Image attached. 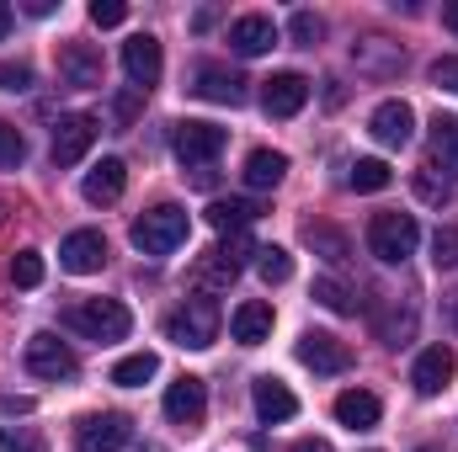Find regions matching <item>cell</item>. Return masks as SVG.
<instances>
[{"label": "cell", "instance_id": "obj_20", "mask_svg": "<svg viewBox=\"0 0 458 452\" xmlns=\"http://www.w3.org/2000/svg\"><path fill=\"white\" fill-rule=\"evenodd\" d=\"M123 187H128V165H123V160H102V165H91V171H86V181H81L86 203H97V208L117 203V197H123Z\"/></svg>", "mask_w": 458, "mask_h": 452}, {"label": "cell", "instance_id": "obj_33", "mask_svg": "<svg viewBox=\"0 0 458 452\" xmlns=\"http://www.w3.org/2000/svg\"><path fill=\"white\" fill-rule=\"evenodd\" d=\"M432 261H437V272H454L458 266V229L454 224H443L432 234Z\"/></svg>", "mask_w": 458, "mask_h": 452}, {"label": "cell", "instance_id": "obj_1", "mask_svg": "<svg viewBox=\"0 0 458 452\" xmlns=\"http://www.w3.org/2000/svg\"><path fill=\"white\" fill-rule=\"evenodd\" d=\"M187 208H176V203H160V208H149V213H139L133 229H128V239H133V250L139 255H171L182 239H187Z\"/></svg>", "mask_w": 458, "mask_h": 452}, {"label": "cell", "instance_id": "obj_36", "mask_svg": "<svg viewBox=\"0 0 458 452\" xmlns=\"http://www.w3.org/2000/svg\"><path fill=\"white\" fill-rule=\"evenodd\" d=\"M288 32H293V43H304V48H315V43H320V16H315V11H293V21H288Z\"/></svg>", "mask_w": 458, "mask_h": 452}, {"label": "cell", "instance_id": "obj_32", "mask_svg": "<svg viewBox=\"0 0 458 452\" xmlns=\"http://www.w3.org/2000/svg\"><path fill=\"white\" fill-rule=\"evenodd\" d=\"M21 160H27V138H21V128L0 122V171H16Z\"/></svg>", "mask_w": 458, "mask_h": 452}, {"label": "cell", "instance_id": "obj_6", "mask_svg": "<svg viewBox=\"0 0 458 452\" xmlns=\"http://www.w3.org/2000/svg\"><path fill=\"white\" fill-rule=\"evenodd\" d=\"M225 128L219 122H176V138H171V149H176V160L192 171V165H214L219 160V149H225Z\"/></svg>", "mask_w": 458, "mask_h": 452}, {"label": "cell", "instance_id": "obj_40", "mask_svg": "<svg viewBox=\"0 0 458 452\" xmlns=\"http://www.w3.org/2000/svg\"><path fill=\"white\" fill-rule=\"evenodd\" d=\"M123 16H128L123 0H91V21H97V27H117Z\"/></svg>", "mask_w": 458, "mask_h": 452}, {"label": "cell", "instance_id": "obj_22", "mask_svg": "<svg viewBox=\"0 0 458 452\" xmlns=\"http://www.w3.org/2000/svg\"><path fill=\"white\" fill-rule=\"evenodd\" d=\"M240 176H245V187H250V192H272V187L288 176V155H277V149H250Z\"/></svg>", "mask_w": 458, "mask_h": 452}, {"label": "cell", "instance_id": "obj_18", "mask_svg": "<svg viewBox=\"0 0 458 452\" xmlns=\"http://www.w3.org/2000/svg\"><path fill=\"white\" fill-rule=\"evenodd\" d=\"M250 399H256V415L261 421H293L299 415V399L283 378H256L250 383Z\"/></svg>", "mask_w": 458, "mask_h": 452}, {"label": "cell", "instance_id": "obj_12", "mask_svg": "<svg viewBox=\"0 0 458 452\" xmlns=\"http://www.w3.org/2000/svg\"><path fill=\"white\" fill-rule=\"evenodd\" d=\"M123 70H128V80H133L139 91H149V86H160V70H165V54H160V38H149V32H139V38H128V43H123Z\"/></svg>", "mask_w": 458, "mask_h": 452}, {"label": "cell", "instance_id": "obj_24", "mask_svg": "<svg viewBox=\"0 0 458 452\" xmlns=\"http://www.w3.org/2000/svg\"><path fill=\"white\" fill-rule=\"evenodd\" d=\"M261 219V208L256 203H240V197H219L214 208H208V224L219 229V234H240L245 224H256Z\"/></svg>", "mask_w": 458, "mask_h": 452}, {"label": "cell", "instance_id": "obj_38", "mask_svg": "<svg viewBox=\"0 0 458 452\" xmlns=\"http://www.w3.org/2000/svg\"><path fill=\"white\" fill-rule=\"evenodd\" d=\"M0 452H43V437L38 431H5L0 426Z\"/></svg>", "mask_w": 458, "mask_h": 452}, {"label": "cell", "instance_id": "obj_10", "mask_svg": "<svg viewBox=\"0 0 458 452\" xmlns=\"http://www.w3.org/2000/svg\"><path fill=\"white\" fill-rule=\"evenodd\" d=\"M165 415L176 421V426H203V415H208V383L203 378H192V372H182L171 389H165Z\"/></svg>", "mask_w": 458, "mask_h": 452}, {"label": "cell", "instance_id": "obj_27", "mask_svg": "<svg viewBox=\"0 0 458 452\" xmlns=\"http://www.w3.org/2000/svg\"><path fill=\"white\" fill-rule=\"evenodd\" d=\"M256 272H261V282H288L293 277V255L283 245H261L256 250Z\"/></svg>", "mask_w": 458, "mask_h": 452}, {"label": "cell", "instance_id": "obj_25", "mask_svg": "<svg viewBox=\"0 0 458 452\" xmlns=\"http://www.w3.org/2000/svg\"><path fill=\"white\" fill-rule=\"evenodd\" d=\"M155 372H160V356H155V351H133V356H123L113 367V383L117 389H139V383H149Z\"/></svg>", "mask_w": 458, "mask_h": 452}, {"label": "cell", "instance_id": "obj_4", "mask_svg": "<svg viewBox=\"0 0 458 452\" xmlns=\"http://www.w3.org/2000/svg\"><path fill=\"white\" fill-rule=\"evenodd\" d=\"M416 245H421V229L411 213H378L373 224H368V250L384 261V266H400L405 255H416Z\"/></svg>", "mask_w": 458, "mask_h": 452}, {"label": "cell", "instance_id": "obj_42", "mask_svg": "<svg viewBox=\"0 0 458 452\" xmlns=\"http://www.w3.org/2000/svg\"><path fill=\"white\" fill-rule=\"evenodd\" d=\"M0 410H5V415H11V410H16V415H27V410H32V399H27V394H0Z\"/></svg>", "mask_w": 458, "mask_h": 452}, {"label": "cell", "instance_id": "obj_43", "mask_svg": "<svg viewBox=\"0 0 458 452\" xmlns=\"http://www.w3.org/2000/svg\"><path fill=\"white\" fill-rule=\"evenodd\" d=\"M288 452H331V442H315V437H304V442H293Z\"/></svg>", "mask_w": 458, "mask_h": 452}, {"label": "cell", "instance_id": "obj_14", "mask_svg": "<svg viewBox=\"0 0 458 452\" xmlns=\"http://www.w3.org/2000/svg\"><path fill=\"white\" fill-rule=\"evenodd\" d=\"M368 133L384 144V149H400V144H411V133H416V113H411V102H378L373 117H368Z\"/></svg>", "mask_w": 458, "mask_h": 452}, {"label": "cell", "instance_id": "obj_46", "mask_svg": "<svg viewBox=\"0 0 458 452\" xmlns=\"http://www.w3.org/2000/svg\"><path fill=\"white\" fill-rule=\"evenodd\" d=\"M421 452H432V448H421Z\"/></svg>", "mask_w": 458, "mask_h": 452}, {"label": "cell", "instance_id": "obj_17", "mask_svg": "<svg viewBox=\"0 0 458 452\" xmlns=\"http://www.w3.org/2000/svg\"><path fill=\"white\" fill-rule=\"evenodd\" d=\"M59 80L86 91V86H102V54L91 43H64L59 48Z\"/></svg>", "mask_w": 458, "mask_h": 452}, {"label": "cell", "instance_id": "obj_3", "mask_svg": "<svg viewBox=\"0 0 458 452\" xmlns=\"http://www.w3.org/2000/svg\"><path fill=\"white\" fill-rule=\"evenodd\" d=\"M64 320H70V331H81L86 340H102V346H107V340H123L133 331V314H128L117 298H86V304H75Z\"/></svg>", "mask_w": 458, "mask_h": 452}, {"label": "cell", "instance_id": "obj_21", "mask_svg": "<svg viewBox=\"0 0 458 452\" xmlns=\"http://www.w3.org/2000/svg\"><path fill=\"white\" fill-rule=\"evenodd\" d=\"M378 415H384V405H378V394H368V389H346L342 399H336V421H342L346 431H373Z\"/></svg>", "mask_w": 458, "mask_h": 452}, {"label": "cell", "instance_id": "obj_9", "mask_svg": "<svg viewBox=\"0 0 458 452\" xmlns=\"http://www.w3.org/2000/svg\"><path fill=\"white\" fill-rule=\"evenodd\" d=\"M299 362L310 367V372H320V378H336L352 367V346L336 340L331 331H304L299 336Z\"/></svg>", "mask_w": 458, "mask_h": 452}, {"label": "cell", "instance_id": "obj_16", "mask_svg": "<svg viewBox=\"0 0 458 452\" xmlns=\"http://www.w3.org/2000/svg\"><path fill=\"white\" fill-rule=\"evenodd\" d=\"M229 48H234L240 59H261L267 48H277V21H272V16H261V11L240 16V21L229 27Z\"/></svg>", "mask_w": 458, "mask_h": 452}, {"label": "cell", "instance_id": "obj_13", "mask_svg": "<svg viewBox=\"0 0 458 452\" xmlns=\"http://www.w3.org/2000/svg\"><path fill=\"white\" fill-rule=\"evenodd\" d=\"M102 261H107V239H102L97 229H75V234H64V245H59V266H64V272L91 277V272H102Z\"/></svg>", "mask_w": 458, "mask_h": 452}, {"label": "cell", "instance_id": "obj_45", "mask_svg": "<svg viewBox=\"0 0 458 452\" xmlns=\"http://www.w3.org/2000/svg\"><path fill=\"white\" fill-rule=\"evenodd\" d=\"M5 32H11V11L0 5V38H5Z\"/></svg>", "mask_w": 458, "mask_h": 452}, {"label": "cell", "instance_id": "obj_23", "mask_svg": "<svg viewBox=\"0 0 458 452\" xmlns=\"http://www.w3.org/2000/svg\"><path fill=\"white\" fill-rule=\"evenodd\" d=\"M198 96L225 102V107H240L250 91H245V80H240V75H229V70H219V64H203V70H198Z\"/></svg>", "mask_w": 458, "mask_h": 452}, {"label": "cell", "instance_id": "obj_35", "mask_svg": "<svg viewBox=\"0 0 458 452\" xmlns=\"http://www.w3.org/2000/svg\"><path fill=\"white\" fill-rule=\"evenodd\" d=\"M234 277H240V272L229 266V261H225V255H219V250H208V261L198 266V282H214V288H229Z\"/></svg>", "mask_w": 458, "mask_h": 452}, {"label": "cell", "instance_id": "obj_31", "mask_svg": "<svg viewBox=\"0 0 458 452\" xmlns=\"http://www.w3.org/2000/svg\"><path fill=\"white\" fill-rule=\"evenodd\" d=\"M304 239H310V250H320L326 261H342L346 255V239L336 234V229H326V224H310L304 229Z\"/></svg>", "mask_w": 458, "mask_h": 452}, {"label": "cell", "instance_id": "obj_30", "mask_svg": "<svg viewBox=\"0 0 458 452\" xmlns=\"http://www.w3.org/2000/svg\"><path fill=\"white\" fill-rule=\"evenodd\" d=\"M389 181H394V171H389L384 160H357V165H352V187H357V192H384Z\"/></svg>", "mask_w": 458, "mask_h": 452}, {"label": "cell", "instance_id": "obj_28", "mask_svg": "<svg viewBox=\"0 0 458 452\" xmlns=\"http://www.w3.org/2000/svg\"><path fill=\"white\" fill-rule=\"evenodd\" d=\"M416 197H421V203H432V208H443V203L454 197V181H448V176H437V165H421V171H416Z\"/></svg>", "mask_w": 458, "mask_h": 452}, {"label": "cell", "instance_id": "obj_19", "mask_svg": "<svg viewBox=\"0 0 458 452\" xmlns=\"http://www.w3.org/2000/svg\"><path fill=\"white\" fill-rule=\"evenodd\" d=\"M272 304H261V298H245L234 314H229V336L240 340V346H261V340L272 336Z\"/></svg>", "mask_w": 458, "mask_h": 452}, {"label": "cell", "instance_id": "obj_5", "mask_svg": "<svg viewBox=\"0 0 458 452\" xmlns=\"http://www.w3.org/2000/svg\"><path fill=\"white\" fill-rule=\"evenodd\" d=\"M27 372H32V378H48V383H64V378L81 372V362H75V351L59 336L38 331V336L27 340Z\"/></svg>", "mask_w": 458, "mask_h": 452}, {"label": "cell", "instance_id": "obj_7", "mask_svg": "<svg viewBox=\"0 0 458 452\" xmlns=\"http://www.w3.org/2000/svg\"><path fill=\"white\" fill-rule=\"evenodd\" d=\"M97 133H102V122H97L91 113L59 117V122H54V165H81V160L91 155Z\"/></svg>", "mask_w": 458, "mask_h": 452}, {"label": "cell", "instance_id": "obj_39", "mask_svg": "<svg viewBox=\"0 0 458 452\" xmlns=\"http://www.w3.org/2000/svg\"><path fill=\"white\" fill-rule=\"evenodd\" d=\"M432 86H437V91H454V96H458V54H443V59L432 64Z\"/></svg>", "mask_w": 458, "mask_h": 452}, {"label": "cell", "instance_id": "obj_2", "mask_svg": "<svg viewBox=\"0 0 458 452\" xmlns=\"http://www.w3.org/2000/svg\"><path fill=\"white\" fill-rule=\"evenodd\" d=\"M165 336L176 340V346H187V351H203V346H214L219 340V304L208 298V293H198V298H187L171 320H165Z\"/></svg>", "mask_w": 458, "mask_h": 452}, {"label": "cell", "instance_id": "obj_44", "mask_svg": "<svg viewBox=\"0 0 458 452\" xmlns=\"http://www.w3.org/2000/svg\"><path fill=\"white\" fill-rule=\"evenodd\" d=\"M443 21H448V27L458 32V0H454V5H443Z\"/></svg>", "mask_w": 458, "mask_h": 452}, {"label": "cell", "instance_id": "obj_29", "mask_svg": "<svg viewBox=\"0 0 458 452\" xmlns=\"http://www.w3.org/2000/svg\"><path fill=\"white\" fill-rule=\"evenodd\" d=\"M315 304H326L331 314H357L352 288H346V282H336V277H315Z\"/></svg>", "mask_w": 458, "mask_h": 452}, {"label": "cell", "instance_id": "obj_41", "mask_svg": "<svg viewBox=\"0 0 458 452\" xmlns=\"http://www.w3.org/2000/svg\"><path fill=\"white\" fill-rule=\"evenodd\" d=\"M27 86H32L27 64H0V91H27Z\"/></svg>", "mask_w": 458, "mask_h": 452}, {"label": "cell", "instance_id": "obj_26", "mask_svg": "<svg viewBox=\"0 0 458 452\" xmlns=\"http://www.w3.org/2000/svg\"><path fill=\"white\" fill-rule=\"evenodd\" d=\"M432 155L443 160V171L458 176V117H437L432 122Z\"/></svg>", "mask_w": 458, "mask_h": 452}, {"label": "cell", "instance_id": "obj_37", "mask_svg": "<svg viewBox=\"0 0 458 452\" xmlns=\"http://www.w3.org/2000/svg\"><path fill=\"white\" fill-rule=\"evenodd\" d=\"M219 255H225L229 266L240 272V266H245V255H256V245H250V239H245V229H240V234H225V245H219Z\"/></svg>", "mask_w": 458, "mask_h": 452}, {"label": "cell", "instance_id": "obj_8", "mask_svg": "<svg viewBox=\"0 0 458 452\" xmlns=\"http://www.w3.org/2000/svg\"><path fill=\"white\" fill-rule=\"evenodd\" d=\"M128 437H133V426H128V415H117V410L81 415V426H75V452H123Z\"/></svg>", "mask_w": 458, "mask_h": 452}, {"label": "cell", "instance_id": "obj_34", "mask_svg": "<svg viewBox=\"0 0 458 452\" xmlns=\"http://www.w3.org/2000/svg\"><path fill=\"white\" fill-rule=\"evenodd\" d=\"M11 282H16V288H38V282H43V255H38V250H21V255L11 261Z\"/></svg>", "mask_w": 458, "mask_h": 452}, {"label": "cell", "instance_id": "obj_15", "mask_svg": "<svg viewBox=\"0 0 458 452\" xmlns=\"http://www.w3.org/2000/svg\"><path fill=\"white\" fill-rule=\"evenodd\" d=\"M304 102H310V80L304 75L283 70V75L261 80V107H267V117H293V113H304Z\"/></svg>", "mask_w": 458, "mask_h": 452}, {"label": "cell", "instance_id": "obj_11", "mask_svg": "<svg viewBox=\"0 0 458 452\" xmlns=\"http://www.w3.org/2000/svg\"><path fill=\"white\" fill-rule=\"evenodd\" d=\"M454 372H458L454 346H427V351L416 356V367H411V389H416L421 399H432V394H443V389L454 383Z\"/></svg>", "mask_w": 458, "mask_h": 452}]
</instances>
